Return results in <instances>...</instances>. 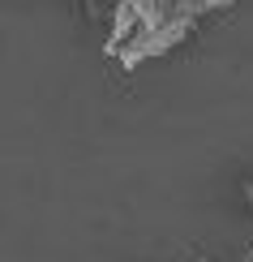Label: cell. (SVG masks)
Listing matches in <instances>:
<instances>
[{"instance_id": "obj_1", "label": "cell", "mask_w": 253, "mask_h": 262, "mask_svg": "<svg viewBox=\"0 0 253 262\" xmlns=\"http://www.w3.org/2000/svg\"><path fill=\"white\" fill-rule=\"evenodd\" d=\"M180 9L202 21V17H211V13H227V9H236V0H180Z\"/></svg>"}]
</instances>
